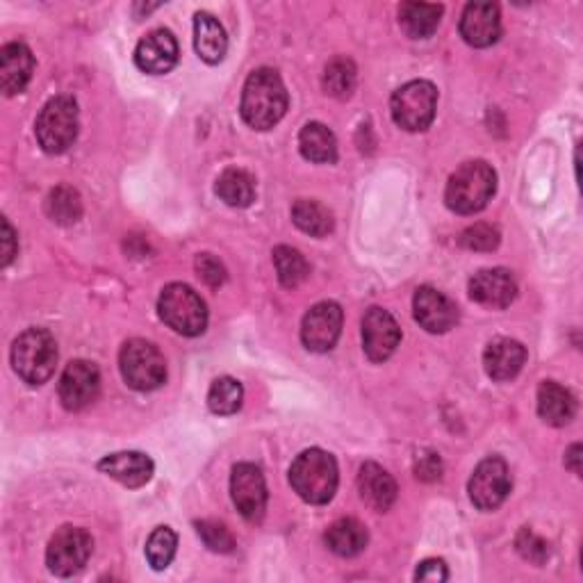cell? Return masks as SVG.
Listing matches in <instances>:
<instances>
[{
    "label": "cell",
    "instance_id": "obj_42",
    "mask_svg": "<svg viewBox=\"0 0 583 583\" xmlns=\"http://www.w3.org/2000/svg\"><path fill=\"white\" fill-rule=\"evenodd\" d=\"M566 465L574 472L581 474V445H572L568 456H566Z\"/></svg>",
    "mask_w": 583,
    "mask_h": 583
},
{
    "label": "cell",
    "instance_id": "obj_28",
    "mask_svg": "<svg viewBox=\"0 0 583 583\" xmlns=\"http://www.w3.org/2000/svg\"><path fill=\"white\" fill-rule=\"evenodd\" d=\"M217 196L231 208H248L256 201V181L244 169H226L217 179Z\"/></svg>",
    "mask_w": 583,
    "mask_h": 583
},
{
    "label": "cell",
    "instance_id": "obj_12",
    "mask_svg": "<svg viewBox=\"0 0 583 583\" xmlns=\"http://www.w3.org/2000/svg\"><path fill=\"white\" fill-rule=\"evenodd\" d=\"M231 497L238 511L248 522H260L267 511V484L260 467L240 463L231 474Z\"/></svg>",
    "mask_w": 583,
    "mask_h": 583
},
{
    "label": "cell",
    "instance_id": "obj_16",
    "mask_svg": "<svg viewBox=\"0 0 583 583\" xmlns=\"http://www.w3.org/2000/svg\"><path fill=\"white\" fill-rule=\"evenodd\" d=\"M413 313L417 324L424 328L426 333H447L459 321V308L456 303L438 292L436 288H420L413 296Z\"/></svg>",
    "mask_w": 583,
    "mask_h": 583
},
{
    "label": "cell",
    "instance_id": "obj_14",
    "mask_svg": "<svg viewBox=\"0 0 583 583\" xmlns=\"http://www.w3.org/2000/svg\"><path fill=\"white\" fill-rule=\"evenodd\" d=\"M401 342V328L397 319L384 308H369L363 317V347L374 363L388 361Z\"/></svg>",
    "mask_w": 583,
    "mask_h": 583
},
{
    "label": "cell",
    "instance_id": "obj_7",
    "mask_svg": "<svg viewBox=\"0 0 583 583\" xmlns=\"http://www.w3.org/2000/svg\"><path fill=\"white\" fill-rule=\"evenodd\" d=\"M123 381L137 392L158 390L167 381V363L160 349L146 340H129L119 353Z\"/></svg>",
    "mask_w": 583,
    "mask_h": 583
},
{
    "label": "cell",
    "instance_id": "obj_31",
    "mask_svg": "<svg viewBox=\"0 0 583 583\" xmlns=\"http://www.w3.org/2000/svg\"><path fill=\"white\" fill-rule=\"evenodd\" d=\"M274 265H276L278 281H281V286L288 290L299 288L311 274L308 260L303 258L301 251H296L292 246H276L274 248Z\"/></svg>",
    "mask_w": 583,
    "mask_h": 583
},
{
    "label": "cell",
    "instance_id": "obj_10",
    "mask_svg": "<svg viewBox=\"0 0 583 583\" xmlns=\"http://www.w3.org/2000/svg\"><path fill=\"white\" fill-rule=\"evenodd\" d=\"M513 481L511 472L506 461H501L499 456H490V459L481 461L470 478L467 493L472 503L478 511H497L499 506L506 501V497L511 495Z\"/></svg>",
    "mask_w": 583,
    "mask_h": 583
},
{
    "label": "cell",
    "instance_id": "obj_8",
    "mask_svg": "<svg viewBox=\"0 0 583 583\" xmlns=\"http://www.w3.org/2000/svg\"><path fill=\"white\" fill-rule=\"evenodd\" d=\"M438 89L428 81H411L392 94L390 112L399 129L409 133L426 131L436 119Z\"/></svg>",
    "mask_w": 583,
    "mask_h": 583
},
{
    "label": "cell",
    "instance_id": "obj_25",
    "mask_svg": "<svg viewBox=\"0 0 583 583\" xmlns=\"http://www.w3.org/2000/svg\"><path fill=\"white\" fill-rule=\"evenodd\" d=\"M301 156L315 165H331L338 160V139L319 121H311L299 133Z\"/></svg>",
    "mask_w": 583,
    "mask_h": 583
},
{
    "label": "cell",
    "instance_id": "obj_20",
    "mask_svg": "<svg viewBox=\"0 0 583 583\" xmlns=\"http://www.w3.org/2000/svg\"><path fill=\"white\" fill-rule=\"evenodd\" d=\"M98 470L119 481L125 488H142L148 484L150 476H154L156 465L142 451H119L106 456V459L98 463Z\"/></svg>",
    "mask_w": 583,
    "mask_h": 583
},
{
    "label": "cell",
    "instance_id": "obj_17",
    "mask_svg": "<svg viewBox=\"0 0 583 583\" xmlns=\"http://www.w3.org/2000/svg\"><path fill=\"white\" fill-rule=\"evenodd\" d=\"M179 41L169 31H154L135 48V64L148 75H165L179 64Z\"/></svg>",
    "mask_w": 583,
    "mask_h": 583
},
{
    "label": "cell",
    "instance_id": "obj_4",
    "mask_svg": "<svg viewBox=\"0 0 583 583\" xmlns=\"http://www.w3.org/2000/svg\"><path fill=\"white\" fill-rule=\"evenodd\" d=\"M58 365V342L44 328H28L12 347V367L28 386H44Z\"/></svg>",
    "mask_w": 583,
    "mask_h": 583
},
{
    "label": "cell",
    "instance_id": "obj_18",
    "mask_svg": "<svg viewBox=\"0 0 583 583\" xmlns=\"http://www.w3.org/2000/svg\"><path fill=\"white\" fill-rule=\"evenodd\" d=\"M461 37L474 48H488L501 37V14L495 3H470L461 16Z\"/></svg>",
    "mask_w": 583,
    "mask_h": 583
},
{
    "label": "cell",
    "instance_id": "obj_27",
    "mask_svg": "<svg viewBox=\"0 0 583 583\" xmlns=\"http://www.w3.org/2000/svg\"><path fill=\"white\" fill-rule=\"evenodd\" d=\"M445 8L426 3H403L399 8V25L411 39H428L438 31Z\"/></svg>",
    "mask_w": 583,
    "mask_h": 583
},
{
    "label": "cell",
    "instance_id": "obj_23",
    "mask_svg": "<svg viewBox=\"0 0 583 583\" xmlns=\"http://www.w3.org/2000/svg\"><path fill=\"white\" fill-rule=\"evenodd\" d=\"M194 48L206 64H219L226 58L228 37L223 25L208 12L194 16Z\"/></svg>",
    "mask_w": 583,
    "mask_h": 583
},
{
    "label": "cell",
    "instance_id": "obj_9",
    "mask_svg": "<svg viewBox=\"0 0 583 583\" xmlns=\"http://www.w3.org/2000/svg\"><path fill=\"white\" fill-rule=\"evenodd\" d=\"M94 551V538L81 526H62L46 547V566L56 576L78 574Z\"/></svg>",
    "mask_w": 583,
    "mask_h": 583
},
{
    "label": "cell",
    "instance_id": "obj_21",
    "mask_svg": "<svg viewBox=\"0 0 583 583\" xmlns=\"http://www.w3.org/2000/svg\"><path fill=\"white\" fill-rule=\"evenodd\" d=\"M526 363V349L511 338H497L484 351V367L493 381H511Z\"/></svg>",
    "mask_w": 583,
    "mask_h": 583
},
{
    "label": "cell",
    "instance_id": "obj_22",
    "mask_svg": "<svg viewBox=\"0 0 583 583\" xmlns=\"http://www.w3.org/2000/svg\"><path fill=\"white\" fill-rule=\"evenodd\" d=\"M359 493L372 511L386 513L397 499V484L392 474H388L381 465L365 463L359 474Z\"/></svg>",
    "mask_w": 583,
    "mask_h": 583
},
{
    "label": "cell",
    "instance_id": "obj_13",
    "mask_svg": "<svg viewBox=\"0 0 583 583\" xmlns=\"http://www.w3.org/2000/svg\"><path fill=\"white\" fill-rule=\"evenodd\" d=\"M60 401L66 411H83L100 392V372L89 361H73L60 378Z\"/></svg>",
    "mask_w": 583,
    "mask_h": 583
},
{
    "label": "cell",
    "instance_id": "obj_11",
    "mask_svg": "<svg viewBox=\"0 0 583 583\" xmlns=\"http://www.w3.org/2000/svg\"><path fill=\"white\" fill-rule=\"evenodd\" d=\"M342 308L336 301H321L313 306L301 324V340L308 351H331L342 333Z\"/></svg>",
    "mask_w": 583,
    "mask_h": 583
},
{
    "label": "cell",
    "instance_id": "obj_38",
    "mask_svg": "<svg viewBox=\"0 0 583 583\" xmlns=\"http://www.w3.org/2000/svg\"><path fill=\"white\" fill-rule=\"evenodd\" d=\"M196 271L201 281L210 288H221L228 278L226 267L215 256H210V253H201L196 258Z\"/></svg>",
    "mask_w": 583,
    "mask_h": 583
},
{
    "label": "cell",
    "instance_id": "obj_37",
    "mask_svg": "<svg viewBox=\"0 0 583 583\" xmlns=\"http://www.w3.org/2000/svg\"><path fill=\"white\" fill-rule=\"evenodd\" d=\"M515 545H518V551L531 563L543 566L549 559V543H545L541 536H536L529 526H524L520 531Z\"/></svg>",
    "mask_w": 583,
    "mask_h": 583
},
{
    "label": "cell",
    "instance_id": "obj_1",
    "mask_svg": "<svg viewBox=\"0 0 583 583\" xmlns=\"http://www.w3.org/2000/svg\"><path fill=\"white\" fill-rule=\"evenodd\" d=\"M288 89L278 71L263 66L253 71L242 92V119L256 131H269L288 112Z\"/></svg>",
    "mask_w": 583,
    "mask_h": 583
},
{
    "label": "cell",
    "instance_id": "obj_19",
    "mask_svg": "<svg viewBox=\"0 0 583 583\" xmlns=\"http://www.w3.org/2000/svg\"><path fill=\"white\" fill-rule=\"evenodd\" d=\"M35 71L33 50L21 44L12 41L0 48V89L5 96H16L28 87Z\"/></svg>",
    "mask_w": 583,
    "mask_h": 583
},
{
    "label": "cell",
    "instance_id": "obj_36",
    "mask_svg": "<svg viewBox=\"0 0 583 583\" xmlns=\"http://www.w3.org/2000/svg\"><path fill=\"white\" fill-rule=\"evenodd\" d=\"M459 242L467 251H495L501 242V235L490 223H474L461 233Z\"/></svg>",
    "mask_w": 583,
    "mask_h": 583
},
{
    "label": "cell",
    "instance_id": "obj_30",
    "mask_svg": "<svg viewBox=\"0 0 583 583\" xmlns=\"http://www.w3.org/2000/svg\"><path fill=\"white\" fill-rule=\"evenodd\" d=\"M46 215L60 226H73L83 217V198L69 185H60L46 198Z\"/></svg>",
    "mask_w": 583,
    "mask_h": 583
},
{
    "label": "cell",
    "instance_id": "obj_24",
    "mask_svg": "<svg viewBox=\"0 0 583 583\" xmlns=\"http://www.w3.org/2000/svg\"><path fill=\"white\" fill-rule=\"evenodd\" d=\"M538 415L551 426H566L576 415V399L568 388L545 381L538 388Z\"/></svg>",
    "mask_w": 583,
    "mask_h": 583
},
{
    "label": "cell",
    "instance_id": "obj_39",
    "mask_svg": "<svg viewBox=\"0 0 583 583\" xmlns=\"http://www.w3.org/2000/svg\"><path fill=\"white\" fill-rule=\"evenodd\" d=\"M442 474V461L440 456L428 451L424 456H420L417 463H415V476L422 481H438Z\"/></svg>",
    "mask_w": 583,
    "mask_h": 583
},
{
    "label": "cell",
    "instance_id": "obj_33",
    "mask_svg": "<svg viewBox=\"0 0 583 583\" xmlns=\"http://www.w3.org/2000/svg\"><path fill=\"white\" fill-rule=\"evenodd\" d=\"M244 401V388L233 376H221L210 386L208 392V405L217 415H233L242 409Z\"/></svg>",
    "mask_w": 583,
    "mask_h": 583
},
{
    "label": "cell",
    "instance_id": "obj_2",
    "mask_svg": "<svg viewBox=\"0 0 583 583\" xmlns=\"http://www.w3.org/2000/svg\"><path fill=\"white\" fill-rule=\"evenodd\" d=\"M290 484L303 501L315 506L328 503L336 497L340 484L338 463L324 449H306L296 456L290 467Z\"/></svg>",
    "mask_w": 583,
    "mask_h": 583
},
{
    "label": "cell",
    "instance_id": "obj_6",
    "mask_svg": "<svg viewBox=\"0 0 583 583\" xmlns=\"http://www.w3.org/2000/svg\"><path fill=\"white\" fill-rule=\"evenodd\" d=\"M158 313L169 328L187 338L201 336L208 326L206 301L183 283H171L162 290L158 299Z\"/></svg>",
    "mask_w": 583,
    "mask_h": 583
},
{
    "label": "cell",
    "instance_id": "obj_5",
    "mask_svg": "<svg viewBox=\"0 0 583 583\" xmlns=\"http://www.w3.org/2000/svg\"><path fill=\"white\" fill-rule=\"evenodd\" d=\"M35 135L46 154H64L78 137V104L71 96L50 98L37 117Z\"/></svg>",
    "mask_w": 583,
    "mask_h": 583
},
{
    "label": "cell",
    "instance_id": "obj_15",
    "mask_svg": "<svg viewBox=\"0 0 583 583\" xmlns=\"http://www.w3.org/2000/svg\"><path fill=\"white\" fill-rule=\"evenodd\" d=\"M470 296L481 303V306L493 311L509 308L518 296V281L515 276L503 267L481 269L470 278Z\"/></svg>",
    "mask_w": 583,
    "mask_h": 583
},
{
    "label": "cell",
    "instance_id": "obj_35",
    "mask_svg": "<svg viewBox=\"0 0 583 583\" xmlns=\"http://www.w3.org/2000/svg\"><path fill=\"white\" fill-rule=\"evenodd\" d=\"M196 531H198L201 541L206 543V547L217 551V554H231L235 549V541L231 536V531H228L219 522H212V520L196 522Z\"/></svg>",
    "mask_w": 583,
    "mask_h": 583
},
{
    "label": "cell",
    "instance_id": "obj_41",
    "mask_svg": "<svg viewBox=\"0 0 583 583\" xmlns=\"http://www.w3.org/2000/svg\"><path fill=\"white\" fill-rule=\"evenodd\" d=\"M16 233H14V228L10 226L8 219H3V258H0V265L8 267L14 256H16Z\"/></svg>",
    "mask_w": 583,
    "mask_h": 583
},
{
    "label": "cell",
    "instance_id": "obj_3",
    "mask_svg": "<svg viewBox=\"0 0 583 583\" xmlns=\"http://www.w3.org/2000/svg\"><path fill=\"white\" fill-rule=\"evenodd\" d=\"M497 190V173L484 160L461 165L451 173L445 190L447 208L456 215H474L484 210Z\"/></svg>",
    "mask_w": 583,
    "mask_h": 583
},
{
    "label": "cell",
    "instance_id": "obj_26",
    "mask_svg": "<svg viewBox=\"0 0 583 583\" xmlns=\"http://www.w3.org/2000/svg\"><path fill=\"white\" fill-rule=\"evenodd\" d=\"M367 529L363 522L353 518H342L333 522L326 531V545L333 554L342 556V559H353L367 547Z\"/></svg>",
    "mask_w": 583,
    "mask_h": 583
},
{
    "label": "cell",
    "instance_id": "obj_29",
    "mask_svg": "<svg viewBox=\"0 0 583 583\" xmlns=\"http://www.w3.org/2000/svg\"><path fill=\"white\" fill-rule=\"evenodd\" d=\"M292 221L299 231L308 233L311 238H326L336 226L331 210L315 198H299L292 206Z\"/></svg>",
    "mask_w": 583,
    "mask_h": 583
},
{
    "label": "cell",
    "instance_id": "obj_32",
    "mask_svg": "<svg viewBox=\"0 0 583 583\" xmlns=\"http://www.w3.org/2000/svg\"><path fill=\"white\" fill-rule=\"evenodd\" d=\"M356 83H359L356 64L347 58H336L331 64H328L324 71V81H321L326 94L333 96V98H340V100H344L353 94V89H356Z\"/></svg>",
    "mask_w": 583,
    "mask_h": 583
},
{
    "label": "cell",
    "instance_id": "obj_40",
    "mask_svg": "<svg viewBox=\"0 0 583 583\" xmlns=\"http://www.w3.org/2000/svg\"><path fill=\"white\" fill-rule=\"evenodd\" d=\"M415 579L417 581H447L449 579V572H447L445 561H440V559H426V561L420 563V568L415 572Z\"/></svg>",
    "mask_w": 583,
    "mask_h": 583
},
{
    "label": "cell",
    "instance_id": "obj_34",
    "mask_svg": "<svg viewBox=\"0 0 583 583\" xmlns=\"http://www.w3.org/2000/svg\"><path fill=\"white\" fill-rule=\"evenodd\" d=\"M175 547H179V538H175L173 531L169 526H158L146 543V559L150 568L158 572L167 570L175 556Z\"/></svg>",
    "mask_w": 583,
    "mask_h": 583
}]
</instances>
